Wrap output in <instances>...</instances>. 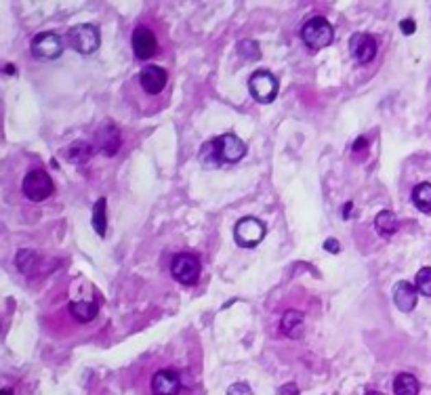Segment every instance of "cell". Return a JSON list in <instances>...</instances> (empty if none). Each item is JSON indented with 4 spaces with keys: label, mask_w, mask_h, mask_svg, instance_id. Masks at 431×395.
<instances>
[{
    "label": "cell",
    "mask_w": 431,
    "mask_h": 395,
    "mask_svg": "<svg viewBox=\"0 0 431 395\" xmlns=\"http://www.w3.org/2000/svg\"><path fill=\"white\" fill-rule=\"evenodd\" d=\"M21 189H23V195L27 198L30 202H45L47 198H51L53 193V179L47 171L43 169H32L23 181H21Z\"/></svg>",
    "instance_id": "obj_2"
},
{
    "label": "cell",
    "mask_w": 431,
    "mask_h": 395,
    "mask_svg": "<svg viewBox=\"0 0 431 395\" xmlns=\"http://www.w3.org/2000/svg\"><path fill=\"white\" fill-rule=\"evenodd\" d=\"M120 130L116 128V124L106 122L102 128L97 130V145L106 156H116L120 149Z\"/></svg>",
    "instance_id": "obj_13"
},
{
    "label": "cell",
    "mask_w": 431,
    "mask_h": 395,
    "mask_svg": "<svg viewBox=\"0 0 431 395\" xmlns=\"http://www.w3.org/2000/svg\"><path fill=\"white\" fill-rule=\"evenodd\" d=\"M236 51H238V55H240L242 59H246V61H257V59H261V49H259V45H257L255 40H240L238 47H236Z\"/></svg>",
    "instance_id": "obj_24"
},
{
    "label": "cell",
    "mask_w": 431,
    "mask_h": 395,
    "mask_svg": "<svg viewBox=\"0 0 431 395\" xmlns=\"http://www.w3.org/2000/svg\"><path fill=\"white\" fill-rule=\"evenodd\" d=\"M68 45L80 55H91L102 45V34L91 23H78L68 32Z\"/></svg>",
    "instance_id": "obj_3"
},
{
    "label": "cell",
    "mask_w": 431,
    "mask_h": 395,
    "mask_svg": "<svg viewBox=\"0 0 431 395\" xmlns=\"http://www.w3.org/2000/svg\"><path fill=\"white\" fill-rule=\"evenodd\" d=\"M200 162H202L205 169H219L221 164H223L217 137L211 139V141H207V143H202V147H200Z\"/></svg>",
    "instance_id": "obj_18"
},
{
    "label": "cell",
    "mask_w": 431,
    "mask_h": 395,
    "mask_svg": "<svg viewBox=\"0 0 431 395\" xmlns=\"http://www.w3.org/2000/svg\"><path fill=\"white\" fill-rule=\"evenodd\" d=\"M351 208H353V202H347V204H345V208H343V217H345V219L349 217Z\"/></svg>",
    "instance_id": "obj_31"
},
{
    "label": "cell",
    "mask_w": 431,
    "mask_h": 395,
    "mask_svg": "<svg viewBox=\"0 0 431 395\" xmlns=\"http://www.w3.org/2000/svg\"><path fill=\"white\" fill-rule=\"evenodd\" d=\"M217 141H219V149H221V158H223V162H227V164H234V162H238V160H242V158H244V154H246V145H244V141H242L240 137H236L234 133L221 135V137H217Z\"/></svg>",
    "instance_id": "obj_12"
},
{
    "label": "cell",
    "mask_w": 431,
    "mask_h": 395,
    "mask_svg": "<svg viewBox=\"0 0 431 395\" xmlns=\"http://www.w3.org/2000/svg\"><path fill=\"white\" fill-rule=\"evenodd\" d=\"M171 274L181 286H194L198 280H200V261H198L194 254L179 252L173 256Z\"/></svg>",
    "instance_id": "obj_5"
},
{
    "label": "cell",
    "mask_w": 431,
    "mask_h": 395,
    "mask_svg": "<svg viewBox=\"0 0 431 395\" xmlns=\"http://www.w3.org/2000/svg\"><path fill=\"white\" fill-rule=\"evenodd\" d=\"M15 263H17L19 272H21L23 276H30V278H32V276H36V274H40V272H45V267L40 265V256H38L34 250H27V248L19 250Z\"/></svg>",
    "instance_id": "obj_16"
},
{
    "label": "cell",
    "mask_w": 431,
    "mask_h": 395,
    "mask_svg": "<svg viewBox=\"0 0 431 395\" xmlns=\"http://www.w3.org/2000/svg\"><path fill=\"white\" fill-rule=\"evenodd\" d=\"M93 229L97 236H106L108 232V200L106 198H99L93 206Z\"/></svg>",
    "instance_id": "obj_21"
},
{
    "label": "cell",
    "mask_w": 431,
    "mask_h": 395,
    "mask_svg": "<svg viewBox=\"0 0 431 395\" xmlns=\"http://www.w3.org/2000/svg\"><path fill=\"white\" fill-rule=\"evenodd\" d=\"M410 198H412V204L421 213H431V183L423 181V183L415 185Z\"/></svg>",
    "instance_id": "obj_23"
},
{
    "label": "cell",
    "mask_w": 431,
    "mask_h": 395,
    "mask_svg": "<svg viewBox=\"0 0 431 395\" xmlns=\"http://www.w3.org/2000/svg\"><path fill=\"white\" fill-rule=\"evenodd\" d=\"M364 395H383V393H379V391H369V393H364Z\"/></svg>",
    "instance_id": "obj_33"
},
{
    "label": "cell",
    "mask_w": 431,
    "mask_h": 395,
    "mask_svg": "<svg viewBox=\"0 0 431 395\" xmlns=\"http://www.w3.org/2000/svg\"><path fill=\"white\" fill-rule=\"evenodd\" d=\"M278 80L272 72L259 70L248 78V91L257 104H272L278 97Z\"/></svg>",
    "instance_id": "obj_4"
},
{
    "label": "cell",
    "mask_w": 431,
    "mask_h": 395,
    "mask_svg": "<svg viewBox=\"0 0 431 395\" xmlns=\"http://www.w3.org/2000/svg\"><path fill=\"white\" fill-rule=\"evenodd\" d=\"M169 82V74L160 65H145V68L139 72V84L148 95H160Z\"/></svg>",
    "instance_id": "obj_11"
},
{
    "label": "cell",
    "mask_w": 431,
    "mask_h": 395,
    "mask_svg": "<svg viewBox=\"0 0 431 395\" xmlns=\"http://www.w3.org/2000/svg\"><path fill=\"white\" fill-rule=\"evenodd\" d=\"M0 395H13V391L11 389H3V393H0Z\"/></svg>",
    "instance_id": "obj_32"
},
{
    "label": "cell",
    "mask_w": 431,
    "mask_h": 395,
    "mask_svg": "<svg viewBox=\"0 0 431 395\" xmlns=\"http://www.w3.org/2000/svg\"><path fill=\"white\" fill-rule=\"evenodd\" d=\"M421 385L417 381V376L408 374V372H400L393 379V393L395 395H419Z\"/></svg>",
    "instance_id": "obj_22"
},
{
    "label": "cell",
    "mask_w": 431,
    "mask_h": 395,
    "mask_svg": "<svg viewBox=\"0 0 431 395\" xmlns=\"http://www.w3.org/2000/svg\"><path fill=\"white\" fill-rule=\"evenodd\" d=\"M99 313V305L95 301H74L70 305V315L80 322V324H89L97 318Z\"/></svg>",
    "instance_id": "obj_19"
},
{
    "label": "cell",
    "mask_w": 431,
    "mask_h": 395,
    "mask_svg": "<svg viewBox=\"0 0 431 395\" xmlns=\"http://www.w3.org/2000/svg\"><path fill=\"white\" fill-rule=\"evenodd\" d=\"M303 313L296 311V309H288L282 320H280V333L286 337V339H301L303 335Z\"/></svg>",
    "instance_id": "obj_15"
},
{
    "label": "cell",
    "mask_w": 431,
    "mask_h": 395,
    "mask_svg": "<svg viewBox=\"0 0 431 395\" xmlns=\"http://www.w3.org/2000/svg\"><path fill=\"white\" fill-rule=\"evenodd\" d=\"M63 156L70 164L80 167V164H84L93 158V145L89 141H74V143L68 145V149L63 152Z\"/></svg>",
    "instance_id": "obj_17"
},
{
    "label": "cell",
    "mask_w": 431,
    "mask_h": 395,
    "mask_svg": "<svg viewBox=\"0 0 431 395\" xmlns=\"http://www.w3.org/2000/svg\"><path fill=\"white\" fill-rule=\"evenodd\" d=\"M333 36H335V29L324 17H312L301 27V40L310 51L326 49L333 43Z\"/></svg>",
    "instance_id": "obj_1"
},
{
    "label": "cell",
    "mask_w": 431,
    "mask_h": 395,
    "mask_svg": "<svg viewBox=\"0 0 431 395\" xmlns=\"http://www.w3.org/2000/svg\"><path fill=\"white\" fill-rule=\"evenodd\" d=\"M375 232L381 238H391L397 232V217L391 211H381L375 217Z\"/></svg>",
    "instance_id": "obj_20"
},
{
    "label": "cell",
    "mask_w": 431,
    "mask_h": 395,
    "mask_svg": "<svg viewBox=\"0 0 431 395\" xmlns=\"http://www.w3.org/2000/svg\"><path fill=\"white\" fill-rule=\"evenodd\" d=\"M351 149H353V154H362V152H366V149H369V137H364V135H362V137H358Z\"/></svg>",
    "instance_id": "obj_27"
},
{
    "label": "cell",
    "mask_w": 431,
    "mask_h": 395,
    "mask_svg": "<svg viewBox=\"0 0 431 395\" xmlns=\"http://www.w3.org/2000/svg\"><path fill=\"white\" fill-rule=\"evenodd\" d=\"M377 40L371 34H364V32H358L349 38V53L362 65L371 63L377 57Z\"/></svg>",
    "instance_id": "obj_9"
},
{
    "label": "cell",
    "mask_w": 431,
    "mask_h": 395,
    "mask_svg": "<svg viewBox=\"0 0 431 395\" xmlns=\"http://www.w3.org/2000/svg\"><path fill=\"white\" fill-rule=\"evenodd\" d=\"M130 45H132V53H135V57L141 59V61L152 59L156 55V51H158L156 34L148 25H137L135 29H132Z\"/></svg>",
    "instance_id": "obj_8"
},
{
    "label": "cell",
    "mask_w": 431,
    "mask_h": 395,
    "mask_svg": "<svg viewBox=\"0 0 431 395\" xmlns=\"http://www.w3.org/2000/svg\"><path fill=\"white\" fill-rule=\"evenodd\" d=\"M324 250H328V252H335V254H337V252L341 250V244H339L335 238H328V240L324 242Z\"/></svg>",
    "instance_id": "obj_30"
},
{
    "label": "cell",
    "mask_w": 431,
    "mask_h": 395,
    "mask_svg": "<svg viewBox=\"0 0 431 395\" xmlns=\"http://www.w3.org/2000/svg\"><path fill=\"white\" fill-rule=\"evenodd\" d=\"M417 296H419V290L417 286H412L410 282H400L395 284V290H393V303L397 305V309L408 313L417 307Z\"/></svg>",
    "instance_id": "obj_14"
},
{
    "label": "cell",
    "mask_w": 431,
    "mask_h": 395,
    "mask_svg": "<svg viewBox=\"0 0 431 395\" xmlns=\"http://www.w3.org/2000/svg\"><path fill=\"white\" fill-rule=\"evenodd\" d=\"M265 238V225L255 217H244L234 227V240L242 248H255Z\"/></svg>",
    "instance_id": "obj_6"
},
{
    "label": "cell",
    "mask_w": 431,
    "mask_h": 395,
    "mask_svg": "<svg viewBox=\"0 0 431 395\" xmlns=\"http://www.w3.org/2000/svg\"><path fill=\"white\" fill-rule=\"evenodd\" d=\"M30 51L38 59H57L63 53V40L55 32H40L32 38Z\"/></svg>",
    "instance_id": "obj_7"
},
{
    "label": "cell",
    "mask_w": 431,
    "mask_h": 395,
    "mask_svg": "<svg viewBox=\"0 0 431 395\" xmlns=\"http://www.w3.org/2000/svg\"><path fill=\"white\" fill-rule=\"evenodd\" d=\"M415 286L423 296H431V267H421L417 278H415Z\"/></svg>",
    "instance_id": "obj_25"
},
{
    "label": "cell",
    "mask_w": 431,
    "mask_h": 395,
    "mask_svg": "<svg viewBox=\"0 0 431 395\" xmlns=\"http://www.w3.org/2000/svg\"><path fill=\"white\" fill-rule=\"evenodd\" d=\"M152 393L154 395H179L181 393V379L173 368H160L152 376Z\"/></svg>",
    "instance_id": "obj_10"
},
{
    "label": "cell",
    "mask_w": 431,
    "mask_h": 395,
    "mask_svg": "<svg viewBox=\"0 0 431 395\" xmlns=\"http://www.w3.org/2000/svg\"><path fill=\"white\" fill-rule=\"evenodd\" d=\"M278 395H299V387H296L294 383L282 385V387L278 389Z\"/></svg>",
    "instance_id": "obj_28"
},
{
    "label": "cell",
    "mask_w": 431,
    "mask_h": 395,
    "mask_svg": "<svg viewBox=\"0 0 431 395\" xmlns=\"http://www.w3.org/2000/svg\"><path fill=\"white\" fill-rule=\"evenodd\" d=\"M225 395H253V389L246 383H234L227 389Z\"/></svg>",
    "instance_id": "obj_26"
},
{
    "label": "cell",
    "mask_w": 431,
    "mask_h": 395,
    "mask_svg": "<svg viewBox=\"0 0 431 395\" xmlns=\"http://www.w3.org/2000/svg\"><path fill=\"white\" fill-rule=\"evenodd\" d=\"M400 29L404 32L406 36H410V34H415L417 25H415V21H412V19H404V21L400 23Z\"/></svg>",
    "instance_id": "obj_29"
}]
</instances>
